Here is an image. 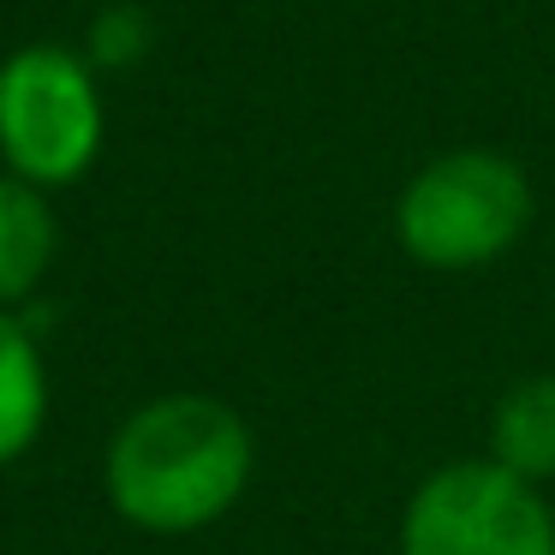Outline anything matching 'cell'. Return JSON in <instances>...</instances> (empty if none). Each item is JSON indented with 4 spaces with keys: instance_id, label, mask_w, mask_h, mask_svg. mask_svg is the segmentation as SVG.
Masks as SVG:
<instances>
[{
    "instance_id": "52a82bcc",
    "label": "cell",
    "mask_w": 555,
    "mask_h": 555,
    "mask_svg": "<svg viewBox=\"0 0 555 555\" xmlns=\"http://www.w3.org/2000/svg\"><path fill=\"white\" fill-rule=\"evenodd\" d=\"M42 418H49L42 352L18 317L0 311V466H13L18 454H30V442L42 436Z\"/></svg>"
},
{
    "instance_id": "6da1fadb",
    "label": "cell",
    "mask_w": 555,
    "mask_h": 555,
    "mask_svg": "<svg viewBox=\"0 0 555 555\" xmlns=\"http://www.w3.org/2000/svg\"><path fill=\"white\" fill-rule=\"evenodd\" d=\"M102 483L126 526L156 538L204 531L251 483V430L216 395H156L114 430Z\"/></svg>"
},
{
    "instance_id": "5b68a950",
    "label": "cell",
    "mask_w": 555,
    "mask_h": 555,
    "mask_svg": "<svg viewBox=\"0 0 555 555\" xmlns=\"http://www.w3.org/2000/svg\"><path fill=\"white\" fill-rule=\"evenodd\" d=\"M54 263V209L49 192L0 173V311L42 287Z\"/></svg>"
},
{
    "instance_id": "8992f818",
    "label": "cell",
    "mask_w": 555,
    "mask_h": 555,
    "mask_svg": "<svg viewBox=\"0 0 555 555\" xmlns=\"http://www.w3.org/2000/svg\"><path fill=\"white\" fill-rule=\"evenodd\" d=\"M490 460L526 483L555 478V376L514 383L490 412Z\"/></svg>"
},
{
    "instance_id": "7a4b0ae2",
    "label": "cell",
    "mask_w": 555,
    "mask_h": 555,
    "mask_svg": "<svg viewBox=\"0 0 555 555\" xmlns=\"http://www.w3.org/2000/svg\"><path fill=\"white\" fill-rule=\"evenodd\" d=\"M531 185L495 150H448L406 180L395 233L424 269H483L526 233Z\"/></svg>"
},
{
    "instance_id": "277c9868",
    "label": "cell",
    "mask_w": 555,
    "mask_h": 555,
    "mask_svg": "<svg viewBox=\"0 0 555 555\" xmlns=\"http://www.w3.org/2000/svg\"><path fill=\"white\" fill-rule=\"evenodd\" d=\"M400 555H555V514L538 483L507 466L454 460L412 490Z\"/></svg>"
},
{
    "instance_id": "3957f363",
    "label": "cell",
    "mask_w": 555,
    "mask_h": 555,
    "mask_svg": "<svg viewBox=\"0 0 555 555\" xmlns=\"http://www.w3.org/2000/svg\"><path fill=\"white\" fill-rule=\"evenodd\" d=\"M102 90L73 49H18L0 61V162L37 192L73 185L102 150Z\"/></svg>"
}]
</instances>
